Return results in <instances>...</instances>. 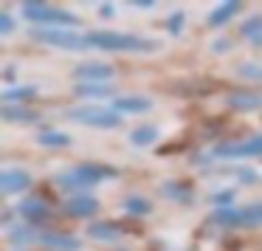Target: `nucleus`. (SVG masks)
<instances>
[{"label": "nucleus", "mask_w": 262, "mask_h": 251, "mask_svg": "<svg viewBox=\"0 0 262 251\" xmlns=\"http://www.w3.org/2000/svg\"><path fill=\"white\" fill-rule=\"evenodd\" d=\"M88 46L104 48V51H155L152 40L133 37V34H113V31H96V34H88Z\"/></svg>", "instance_id": "nucleus-1"}, {"label": "nucleus", "mask_w": 262, "mask_h": 251, "mask_svg": "<svg viewBox=\"0 0 262 251\" xmlns=\"http://www.w3.org/2000/svg\"><path fill=\"white\" fill-rule=\"evenodd\" d=\"M107 175H113V170H104V166H76V170L59 175V186L62 189H85V186L99 183Z\"/></svg>", "instance_id": "nucleus-2"}, {"label": "nucleus", "mask_w": 262, "mask_h": 251, "mask_svg": "<svg viewBox=\"0 0 262 251\" xmlns=\"http://www.w3.org/2000/svg\"><path fill=\"white\" fill-rule=\"evenodd\" d=\"M26 17L34 20V23H46V26H76L79 23V17H74V14L62 12V9H51V6H40V3H31V6H26Z\"/></svg>", "instance_id": "nucleus-3"}, {"label": "nucleus", "mask_w": 262, "mask_h": 251, "mask_svg": "<svg viewBox=\"0 0 262 251\" xmlns=\"http://www.w3.org/2000/svg\"><path fill=\"white\" fill-rule=\"evenodd\" d=\"M37 40L48 43V46H59V48H71V51H82L88 46V37H79L68 29H46V31H34Z\"/></svg>", "instance_id": "nucleus-4"}, {"label": "nucleus", "mask_w": 262, "mask_h": 251, "mask_svg": "<svg viewBox=\"0 0 262 251\" xmlns=\"http://www.w3.org/2000/svg\"><path fill=\"white\" fill-rule=\"evenodd\" d=\"M71 119L82 121V124H96V127H116L119 124V116L107 113V110H71Z\"/></svg>", "instance_id": "nucleus-5"}, {"label": "nucleus", "mask_w": 262, "mask_h": 251, "mask_svg": "<svg viewBox=\"0 0 262 251\" xmlns=\"http://www.w3.org/2000/svg\"><path fill=\"white\" fill-rule=\"evenodd\" d=\"M217 155H226V158H237V155H259L262 153V136L248 138V141L239 144H223V147L214 150Z\"/></svg>", "instance_id": "nucleus-6"}, {"label": "nucleus", "mask_w": 262, "mask_h": 251, "mask_svg": "<svg viewBox=\"0 0 262 251\" xmlns=\"http://www.w3.org/2000/svg\"><path fill=\"white\" fill-rule=\"evenodd\" d=\"M0 183H3V192L12 195V192H20V189L29 186L31 178H29V172H23V170H3Z\"/></svg>", "instance_id": "nucleus-7"}, {"label": "nucleus", "mask_w": 262, "mask_h": 251, "mask_svg": "<svg viewBox=\"0 0 262 251\" xmlns=\"http://www.w3.org/2000/svg\"><path fill=\"white\" fill-rule=\"evenodd\" d=\"M96 200L93 198H74L68 206H65V212H68L71 217H88V215H93L96 212Z\"/></svg>", "instance_id": "nucleus-8"}, {"label": "nucleus", "mask_w": 262, "mask_h": 251, "mask_svg": "<svg viewBox=\"0 0 262 251\" xmlns=\"http://www.w3.org/2000/svg\"><path fill=\"white\" fill-rule=\"evenodd\" d=\"M42 243L46 245H51V248H62V251H76L79 248V240L76 237H68V234H46L42 237Z\"/></svg>", "instance_id": "nucleus-9"}, {"label": "nucleus", "mask_w": 262, "mask_h": 251, "mask_svg": "<svg viewBox=\"0 0 262 251\" xmlns=\"http://www.w3.org/2000/svg\"><path fill=\"white\" fill-rule=\"evenodd\" d=\"M79 76H85V79H107V76H113V68H110V65H102V62L82 65Z\"/></svg>", "instance_id": "nucleus-10"}, {"label": "nucleus", "mask_w": 262, "mask_h": 251, "mask_svg": "<svg viewBox=\"0 0 262 251\" xmlns=\"http://www.w3.org/2000/svg\"><path fill=\"white\" fill-rule=\"evenodd\" d=\"M262 223V203L239 209V226H259Z\"/></svg>", "instance_id": "nucleus-11"}, {"label": "nucleus", "mask_w": 262, "mask_h": 251, "mask_svg": "<svg viewBox=\"0 0 262 251\" xmlns=\"http://www.w3.org/2000/svg\"><path fill=\"white\" fill-rule=\"evenodd\" d=\"M20 215H26L29 220H42V217L48 215V209L40 203V200H29V203L20 206Z\"/></svg>", "instance_id": "nucleus-12"}, {"label": "nucleus", "mask_w": 262, "mask_h": 251, "mask_svg": "<svg viewBox=\"0 0 262 251\" xmlns=\"http://www.w3.org/2000/svg\"><path fill=\"white\" fill-rule=\"evenodd\" d=\"M155 138H158V130H155V127H138V130H133L130 141L138 144V147H144V144H152Z\"/></svg>", "instance_id": "nucleus-13"}, {"label": "nucleus", "mask_w": 262, "mask_h": 251, "mask_svg": "<svg viewBox=\"0 0 262 251\" xmlns=\"http://www.w3.org/2000/svg\"><path fill=\"white\" fill-rule=\"evenodd\" d=\"M149 104H152L149 99H116V110H149Z\"/></svg>", "instance_id": "nucleus-14"}, {"label": "nucleus", "mask_w": 262, "mask_h": 251, "mask_svg": "<svg viewBox=\"0 0 262 251\" xmlns=\"http://www.w3.org/2000/svg\"><path fill=\"white\" fill-rule=\"evenodd\" d=\"M71 138L65 136V133H42L40 136V144H46V147H65Z\"/></svg>", "instance_id": "nucleus-15"}, {"label": "nucleus", "mask_w": 262, "mask_h": 251, "mask_svg": "<svg viewBox=\"0 0 262 251\" xmlns=\"http://www.w3.org/2000/svg\"><path fill=\"white\" fill-rule=\"evenodd\" d=\"M237 9H239V3H228V6H220L214 14H211V26H220L223 20H228L234 12H237Z\"/></svg>", "instance_id": "nucleus-16"}, {"label": "nucleus", "mask_w": 262, "mask_h": 251, "mask_svg": "<svg viewBox=\"0 0 262 251\" xmlns=\"http://www.w3.org/2000/svg\"><path fill=\"white\" fill-rule=\"evenodd\" d=\"M228 104H231V108H259L262 96H231Z\"/></svg>", "instance_id": "nucleus-17"}, {"label": "nucleus", "mask_w": 262, "mask_h": 251, "mask_svg": "<svg viewBox=\"0 0 262 251\" xmlns=\"http://www.w3.org/2000/svg\"><path fill=\"white\" fill-rule=\"evenodd\" d=\"M91 234H93V237H99V240H113V237H119L116 226H107V223H99V226H93Z\"/></svg>", "instance_id": "nucleus-18"}, {"label": "nucleus", "mask_w": 262, "mask_h": 251, "mask_svg": "<svg viewBox=\"0 0 262 251\" xmlns=\"http://www.w3.org/2000/svg\"><path fill=\"white\" fill-rule=\"evenodd\" d=\"M245 37H256V40H262V17H254L251 26H245Z\"/></svg>", "instance_id": "nucleus-19"}, {"label": "nucleus", "mask_w": 262, "mask_h": 251, "mask_svg": "<svg viewBox=\"0 0 262 251\" xmlns=\"http://www.w3.org/2000/svg\"><path fill=\"white\" fill-rule=\"evenodd\" d=\"M6 119H23V121H34L37 116L31 113V110H12V108H6Z\"/></svg>", "instance_id": "nucleus-20"}, {"label": "nucleus", "mask_w": 262, "mask_h": 251, "mask_svg": "<svg viewBox=\"0 0 262 251\" xmlns=\"http://www.w3.org/2000/svg\"><path fill=\"white\" fill-rule=\"evenodd\" d=\"M76 93L79 96H104V88H96V85H82V88H76Z\"/></svg>", "instance_id": "nucleus-21"}, {"label": "nucleus", "mask_w": 262, "mask_h": 251, "mask_svg": "<svg viewBox=\"0 0 262 251\" xmlns=\"http://www.w3.org/2000/svg\"><path fill=\"white\" fill-rule=\"evenodd\" d=\"M127 209H130V212H138V215H147V212H149V203H147V200L130 198V200H127Z\"/></svg>", "instance_id": "nucleus-22"}]
</instances>
